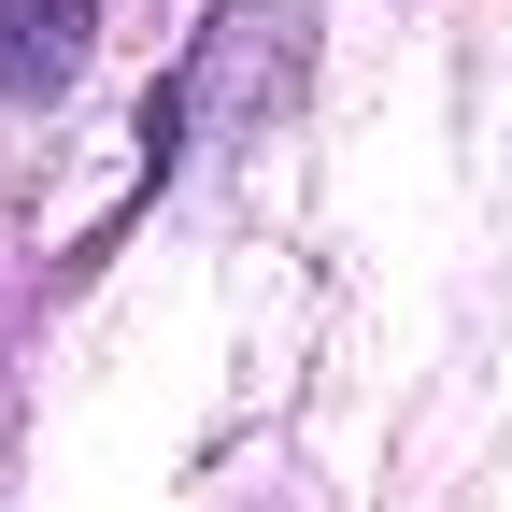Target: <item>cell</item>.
Returning <instances> with one entry per match:
<instances>
[{
	"label": "cell",
	"instance_id": "6da1fadb",
	"mask_svg": "<svg viewBox=\"0 0 512 512\" xmlns=\"http://www.w3.org/2000/svg\"><path fill=\"white\" fill-rule=\"evenodd\" d=\"M100 43V0H0V86L15 100H57Z\"/></svg>",
	"mask_w": 512,
	"mask_h": 512
}]
</instances>
